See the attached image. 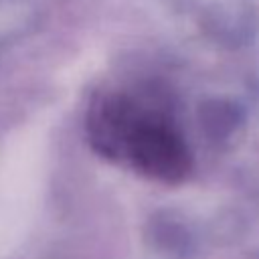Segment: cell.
<instances>
[{
	"mask_svg": "<svg viewBox=\"0 0 259 259\" xmlns=\"http://www.w3.org/2000/svg\"><path fill=\"white\" fill-rule=\"evenodd\" d=\"M87 130L103 156L123 160L152 178L180 180L188 172L186 144L154 91H111L99 97L89 111Z\"/></svg>",
	"mask_w": 259,
	"mask_h": 259,
	"instance_id": "obj_1",
	"label": "cell"
}]
</instances>
